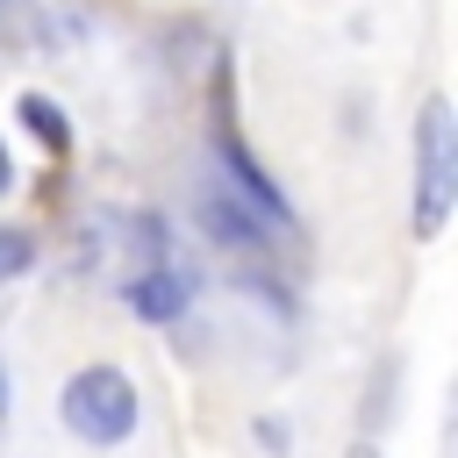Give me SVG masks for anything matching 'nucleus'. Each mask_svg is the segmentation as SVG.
Segmentation results:
<instances>
[{"label":"nucleus","mask_w":458,"mask_h":458,"mask_svg":"<svg viewBox=\"0 0 458 458\" xmlns=\"http://www.w3.org/2000/svg\"><path fill=\"white\" fill-rule=\"evenodd\" d=\"M458 200V122H451V100H422V122H415V236H437L444 215Z\"/></svg>","instance_id":"f257e3e1"},{"label":"nucleus","mask_w":458,"mask_h":458,"mask_svg":"<svg viewBox=\"0 0 458 458\" xmlns=\"http://www.w3.org/2000/svg\"><path fill=\"white\" fill-rule=\"evenodd\" d=\"M64 429L86 437V444H122L136 429V386L114 372V365H86L64 379Z\"/></svg>","instance_id":"f03ea898"},{"label":"nucleus","mask_w":458,"mask_h":458,"mask_svg":"<svg viewBox=\"0 0 458 458\" xmlns=\"http://www.w3.org/2000/svg\"><path fill=\"white\" fill-rule=\"evenodd\" d=\"M215 165H222V179H236V193H243V200H250L258 215H272V222L286 215V193H279V186L265 179V165H258V157L243 150V136H236L229 122H215Z\"/></svg>","instance_id":"7ed1b4c3"},{"label":"nucleus","mask_w":458,"mask_h":458,"mask_svg":"<svg viewBox=\"0 0 458 458\" xmlns=\"http://www.w3.org/2000/svg\"><path fill=\"white\" fill-rule=\"evenodd\" d=\"M200 222H208V236L229 243V250L272 243V215H258L250 200H236V193H222V186H200Z\"/></svg>","instance_id":"20e7f679"},{"label":"nucleus","mask_w":458,"mask_h":458,"mask_svg":"<svg viewBox=\"0 0 458 458\" xmlns=\"http://www.w3.org/2000/svg\"><path fill=\"white\" fill-rule=\"evenodd\" d=\"M122 301H129L143 322H179L193 293H186V279H179L172 265H150V272H136V279L122 286Z\"/></svg>","instance_id":"39448f33"},{"label":"nucleus","mask_w":458,"mask_h":458,"mask_svg":"<svg viewBox=\"0 0 458 458\" xmlns=\"http://www.w3.org/2000/svg\"><path fill=\"white\" fill-rule=\"evenodd\" d=\"M21 122H29V129H36V136H43V143H50L57 157L72 150V129H64V114H57V107H50L43 93H21Z\"/></svg>","instance_id":"423d86ee"},{"label":"nucleus","mask_w":458,"mask_h":458,"mask_svg":"<svg viewBox=\"0 0 458 458\" xmlns=\"http://www.w3.org/2000/svg\"><path fill=\"white\" fill-rule=\"evenodd\" d=\"M29 265H36L29 229H7V222H0V279H14V272H29Z\"/></svg>","instance_id":"0eeeda50"},{"label":"nucleus","mask_w":458,"mask_h":458,"mask_svg":"<svg viewBox=\"0 0 458 458\" xmlns=\"http://www.w3.org/2000/svg\"><path fill=\"white\" fill-rule=\"evenodd\" d=\"M7 179H14V165H7V143H0V186H7Z\"/></svg>","instance_id":"6e6552de"},{"label":"nucleus","mask_w":458,"mask_h":458,"mask_svg":"<svg viewBox=\"0 0 458 458\" xmlns=\"http://www.w3.org/2000/svg\"><path fill=\"white\" fill-rule=\"evenodd\" d=\"M0 415H7V372H0Z\"/></svg>","instance_id":"1a4fd4ad"}]
</instances>
